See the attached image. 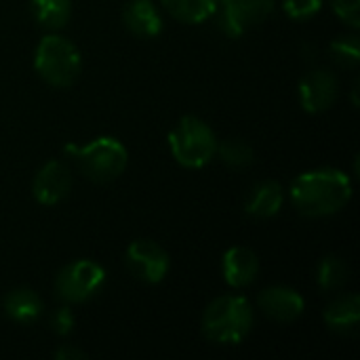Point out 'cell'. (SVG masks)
Returning a JSON list of instances; mask_svg holds the SVG:
<instances>
[{
    "instance_id": "5b68a950",
    "label": "cell",
    "mask_w": 360,
    "mask_h": 360,
    "mask_svg": "<svg viewBox=\"0 0 360 360\" xmlns=\"http://www.w3.org/2000/svg\"><path fill=\"white\" fill-rule=\"evenodd\" d=\"M215 131L198 116H184L169 133V150L184 169L207 167L217 152Z\"/></svg>"
},
{
    "instance_id": "ffe728a7",
    "label": "cell",
    "mask_w": 360,
    "mask_h": 360,
    "mask_svg": "<svg viewBox=\"0 0 360 360\" xmlns=\"http://www.w3.org/2000/svg\"><path fill=\"white\" fill-rule=\"evenodd\" d=\"M215 156H219L221 162L228 165L230 169H247L255 160L253 148L247 141L234 139V137L232 139H226V141H217Z\"/></svg>"
},
{
    "instance_id": "8fae6325",
    "label": "cell",
    "mask_w": 360,
    "mask_h": 360,
    "mask_svg": "<svg viewBox=\"0 0 360 360\" xmlns=\"http://www.w3.org/2000/svg\"><path fill=\"white\" fill-rule=\"evenodd\" d=\"M257 306L262 314L268 316L270 321L287 325V323L297 321L304 314L306 302L295 289L285 287V285H274V287H266L257 295Z\"/></svg>"
},
{
    "instance_id": "3957f363",
    "label": "cell",
    "mask_w": 360,
    "mask_h": 360,
    "mask_svg": "<svg viewBox=\"0 0 360 360\" xmlns=\"http://www.w3.org/2000/svg\"><path fill=\"white\" fill-rule=\"evenodd\" d=\"M34 70L46 84L68 89L82 72V57L74 42L57 32H49L34 51Z\"/></svg>"
},
{
    "instance_id": "6da1fadb",
    "label": "cell",
    "mask_w": 360,
    "mask_h": 360,
    "mask_svg": "<svg viewBox=\"0 0 360 360\" xmlns=\"http://www.w3.org/2000/svg\"><path fill=\"white\" fill-rule=\"evenodd\" d=\"M289 196L300 215L312 219L331 217L348 207L352 181L340 169H314L293 179Z\"/></svg>"
},
{
    "instance_id": "52a82bcc",
    "label": "cell",
    "mask_w": 360,
    "mask_h": 360,
    "mask_svg": "<svg viewBox=\"0 0 360 360\" xmlns=\"http://www.w3.org/2000/svg\"><path fill=\"white\" fill-rule=\"evenodd\" d=\"M274 4V0H219L213 13L215 25L228 38H240L264 23L272 15Z\"/></svg>"
},
{
    "instance_id": "ba28073f",
    "label": "cell",
    "mask_w": 360,
    "mask_h": 360,
    "mask_svg": "<svg viewBox=\"0 0 360 360\" xmlns=\"http://www.w3.org/2000/svg\"><path fill=\"white\" fill-rule=\"evenodd\" d=\"M127 270L141 283L158 285L171 270L169 253L152 238H137L124 251Z\"/></svg>"
},
{
    "instance_id": "e0dca14e",
    "label": "cell",
    "mask_w": 360,
    "mask_h": 360,
    "mask_svg": "<svg viewBox=\"0 0 360 360\" xmlns=\"http://www.w3.org/2000/svg\"><path fill=\"white\" fill-rule=\"evenodd\" d=\"M30 8L46 32H59L72 17V0H30Z\"/></svg>"
},
{
    "instance_id": "cb8c5ba5",
    "label": "cell",
    "mask_w": 360,
    "mask_h": 360,
    "mask_svg": "<svg viewBox=\"0 0 360 360\" xmlns=\"http://www.w3.org/2000/svg\"><path fill=\"white\" fill-rule=\"evenodd\" d=\"M331 8L344 23H348L352 30H359L360 0H331Z\"/></svg>"
},
{
    "instance_id": "9a60e30c",
    "label": "cell",
    "mask_w": 360,
    "mask_h": 360,
    "mask_svg": "<svg viewBox=\"0 0 360 360\" xmlns=\"http://www.w3.org/2000/svg\"><path fill=\"white\" fill-rule=\"evenodd\" d=\"M285 202V190L278 181L266 179L253 186L245 200V213L255 217V219H270L278 215Z\"/></svg>"
},
{
    "instance_id": "9c48e42d",
    "label": "cell",
    "mask_w": 360,
    "mask_h": 360,
    "mask_svg": "<svg viewBox=\"0 0 360 360\" xmlns=\"http://www.w3.org/2000/svg\"><path fill=\"white\" fill-rule=\"evenodd\" d=\"M340 93V82L333 72L316 68L302 76L300 80V103L308 114L327 112Z\"/></svg>"
},
{
    "instance_id": "7c38bea8",
    "label": "cell",
    "mask_w": 360,
    "mask_h": 360,
    "mask_svg": "<svg viewBox=\"0 0 360 360\" xmlns=\"http://www.w3.org/2000/svg\"><path fill=\"white\" fill-rule=\"evenodd\" d=\"M221 274L232 289L249 287L259 274V257L247 247H230L221 257Z\"/></svg>"
},
{
    "instance_id": "7a4b0ae2",
    "label": "cell",
    "mask_w": 360,
    "mask_h": 360,
    "mask_svg": "<svg viewBox=\"0 0 360 360\" xmlns=\"http://www.w3.org/2000/svg\"><path fill=\"white\" fill-rule=\"evenodd\" d=\"M255 325V310L243 295L215 297L202 312V335L219 346H236L249 338Z\"/></svg>"
},
{
    "instance_id": "d4e9b609",
    "label": "cell",
    "mask_w": 360,
    "mask_h": 360,
    "mask_svg": "<svg viewBox=\"0 0 360 360\" xmlns=\"http://www.w3.org/2000/svg\"><path fill=\"white\" fill-rule=\"evenodd\" d=\"M53 356L57 360H82L86 359V354L82 352V350H78V348H74V346H61V348H57L55 352H53Z\"/></svg>"
},
{
    "instance_id": "44dd1931",
    "label": "cell",
    "mask_w": 360,
    "mask_h": 360,
    "mask_svg": "<svg viewBox=\"0 0 360 360\" xmlns=\"http://www.w3.org/2000/svg\"><path fill=\"white\" fill-rule=\"evenodd\" d=\"M331 57L335 63H340L342 68H356L360 61V40L356 34H348V36H340L331 42L329 46Z\"/></svg>"
},
{
    "instance_id": "2e32d148",
    "label": "cell",
    "mask_w": 360,
    "mask_h": 360,
    "mask_svg": "<svg viewBox=\"0 0 360 360\" xmlns=\"http://www.w3.org/2000/svg\"><path fill=\"white\" fill-rule=\"evenodd\" d=\"M2 310L4 314L19 325H32L40 319L44 304L40 300V295L27 287H19L6 293L4 302H2Z\"/></svg>"
},
{
    "instance_id": "30bf717a",
    "label": "cell",
    "mask_w": 360,
    "mask_h": 360,
    "mask_svg": "<svg viewBox=\"0 0 360 360\" xmlns=\"http://www.w3.org/2000/svg\"><path fill=\"white\" fill-rule=\"evenodd\" d=\"M72 190V171L63 160L44 162L32 181L34 200L42 207L59 205Z\"/></svg>"
},
{
    "instance_id": "277c9868",
    "label": "cell",
    "mask_w": 360,
    "mask_h": 360,
    "mask_svg": "<svg viewBox=\"0 0 360 360\" xmlns=\"http://www.w3.org/2000/svg\"><path fill=\"white\" fill-rule=\"evenodd\" d=\"M65 154L72 156L78 171L95 184L118 179L129 162V152L116 137H97L86 146L68 143Z\"/></svg>"
},
{
    "instance_id": "8992f818",
    "label": "cell",
    "mask_w": 360,
    "mask_h": 360,
    "mask_svg": "<svg viewBox=\"0 0 360 360\" xmlns=\"http://www.w3.org/2000/svg\"><path fill=\"white\" fill-rule=\"evenodd\" d=\"M108 274L93 259H78L63 266L55 276V295L65 304H84L105 285Z\"/></svg>"
},
{
    "instance_id": "5bb4252c",
    "label": "cell",
    "mask_w": 360,
    "mask_h": 360,
    "mask_svg": "<svg viewBox=\"0 0 360 360\" xmlns=\"http://www.w3.org/2000/svg\"><path fill=\"white\" fill-rule=\"evenodd\" d=\"M325 325L342 335H354L360 325V297L356 293H346L335 297L323 314Z\"/></svg>"
},
{
    "instance_id": "d6986e66",
    "label": "cell",
    "mask_w": 360,
    "mask_h": 360,
    "mask_svg": "<svg viewBox=\"0 0 360 360\" xmlns=\"http://www.w3.org/2000/svg\"><path fill=\"white\" fill-rule=\"evenodd\" d=\"M348 281V266L340 255H325L316 268V285L323 293L340 291Z\"/></svg>"
},
{
    "instance_id": "4fadbf2b",
    "label": "cell",
    "mask_w": 360,
    "mask_h": 360,
    "mask_svg": "<svg viewBox=\"0 0 360 360\" xmlns=\"http://www.w3.org/2000/svg\"><path fill=\"white\" fill-rule=\"evenodd\" d=\"M124 27L137 38H156L162 32V15L152 0H131L122 8Z\"/></svg>"
},
{
    "instance_id": "603a6c76",
    "label": "cell",
    "mask_w": 360,
    "mask_h": 360,
    "mask_svg": "<svg viewBox=\"0 0 360 360\" xmlns=\"http://www.w3.org/2000/svg\"><path fill=\"white\" fill-rule=\"evenodd\" d=\"M74 325H76V319H74V312L70 310V306H61L49 316V327L59 338H68L74 331Z\"/></svg>"
},
{
    "instance_id": "7402d4cb",
    "label": "cell",
    "mask_w": 360,
    "mask_h": 360,
    "mask_svg": "<svg viewBox=\"0 0 360 360\" xmlns=\"http://www.w3.org/2000/svg\"><path fill=\"white\" fill-rule=\"evenodd\" d=\"M323 8V0H283V11L289 19L304 21Z\"/></svg>"
},
{
    "instance_id": "ac0fdd59",
    "label": "cell",
    "mask_w": 360,
    "mask_h": 360,
    "mask_svg": "<svg viewBox=\"0 0 360 360\" xmlns=\"http://www.w3.org/2000/svg\"><path fill=\"white\" fill-rule=\"evenodd\" d=\"M160 2L173 19L181 23L198 25L209 17H213L219 0H160Z\"/></svg>"
}]
</instances>
